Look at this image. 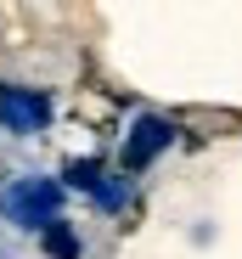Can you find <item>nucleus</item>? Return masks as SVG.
<instances>
[{
    "instance_id": "nucleus-1",
    "label": "nucleus",
    "mask_w": 242,
    "mask_h": 259,
    "mask_svg": "<svg viewBox=\"0 0 242 259\" xmlns=\"http://www.w3.org/2000/svg\"><path fill=\"white\" fill-rule=\"evenodd\" d=\"M62 203L68 197H62L57 181H17V186L0 192V208H6L17 226H28V231H51L57 214H62Z\"/></svg>"
},
{
    "instance_id": "nucleus-3",
    "label": "nucleus",
    "mask_w": 242,
    "mask_h": 259,
    "mask_svg": "<svg viewBox=\"0 0 242 259\" xmlns=\"http://www.w3.org/2000/svg\"><path fill=\"white\" fill-rule=\"evenodd\" d=\"M169 141H175L169 118L141 113V118H135V130H130V141H124V163H130V169H147L158 152H169Z\"/></svg>"
},
{
    "instance_id": "nucleus-4",
    "label": "nucleus",
    "mask_w": 242,
    "mask_h": 259,
    "mask_svg": "<svg viewBox=\"0 0 242 259\" xmlns=\"http://www.w3.org/2000/svg\"><path fill=\"white\" fill-rule=\"evenodd\" d=\"M45 253H51V259H79V237H73L68 226H51V231H45Z\"/></svg>"
},
{
    "instance_id": "nucleus-2",
    "label": "nucleus",
    "mask_w": 242,
    "mask_h": 259,
    "mask_svg": "<svg viewBox=\"0 0 242 259\" xmlns=\"http://www.w3.org/2000/svg\"><path fill=\"white\" fill-rule=\"evenodd\" d=\"M51 118V102L39 91H17V84H0V124L17 130V136H28V130H39Z\"/></svg>"
},
{
    "instance_id": "nucleus-5",
    "label": "nucleus",
    "mask_w": 242,
    "mask_h": 259,
    "mask_svg": "<svg viewBox=\"0 0 242 259\" xmlns=\"http://www.w3.org/2000/svg\"><path fill=\"white\" fill-rule=\"evenodd\" d=\"M96 203H102V208H124V203H130V181H107V175H102Z\"/></svg>"
}]
</instances>
